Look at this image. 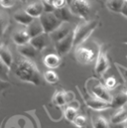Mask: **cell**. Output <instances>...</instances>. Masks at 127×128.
I'll use <instances>...</instances> for the list:
<instances>
[{
  "label": "cell",
  "instance_id": "1",
  "mask_svg": "<svg viewBox=\"0 0 127 128\" xmlns=\"http://www.w3.org/2000/svg\"><path fill=\"white\" fill-rule=\"evenodd\" d=\"M15 76L24 82H29L35 86L42 84V74L36 63L29 58L20 56L13 64Z\"/></svg>",
  "mask_w": 127,
  "mask_h": 128
},
{
  "label": "cell",
  "instance_id": "2",
  "mask_svg": "<svg viewBox=\"0 0 127 128\" xmlns=\"http://www.w3.org/2000/svg\"><path fill=\"white\" fill-rule=\"evenodd\" d=\"M98 22L96 20H86L76 25L74 29V47H78L82 45L94 33Z\"/></svg>",
  "mask_w": 127,
  "mask_h": 128
},
{
  "label": "cell",
  "instance_id": "3",
  "mask_svg": "<svg viewBox=\"0 0 127 128\" xmlns=\"http://www.w3.org/2000/svg\"><path fill=\"white\" fill-rule=\"evenodd\" d=\"M72 12L78 17L86 20L90 14L92 4L90 0H72L68 4Z\"/></svg>",
  "mask_w": 127,
  "mask_h": 128
},
{
  "label": "cell",
  "instance_id": "4",
  "mask_svg": "<svg viewBox=\"0 0 127 128\" xmlns=\"http://www.w3.org/2000/svg\"><path fill=\"white\" fill-rule=\"evenodd\" d=\"M41 23L44 28V32L47 34H51L57 28H59L64 22L61 21L54 12H44L40 17Z\"/></svg>",
  "mask_w": 127,
  "mask_h": 128
},
{
  "label": "cell",
  "instance_id": "5",
  "mask_svg": "<svg viewBox=\"0 0 127 128\" xmlns=\"http://www.w3.org/2000/svg\"><path fill=\"white\" fill-rule=\"evenodd\" d=\"M74 57H76V61L82 64H92L94 61V59H96L94 50L90 48H88L86 46H82V45L76 47Z\"/></svg>",
  "mask_w": 127,
  "mask_h": 128
},
{
  "label": "cell",
  "instance_id": "6",
  "mask_svg": "<svg viewBox=\"0 0 127 128\" xmlns=\"http://www.w3.org/2000/svg\"><path fill=\"white\" fill-rule=\"evenodd\" d=\"M110 64H109V61H108V57L107 54L105 52V50L103 49H99L98 50V54L96 56V61H95V66H94V72L96 74L102 76L109 68Z\"/></svg>",
  "mask_w": 127,
  "mask_h": 128
},
{
  "label": "cell",
  "instance_id": "7",
  "mask_svg": "<svg viewBox=\"0 0 127 128\" xmlns=\"http://www.w3.org/2000/svg\"><path fill=\"white\" fill-rule=\"evenodd\" d=\"M72 31L68 36L63 38L62 40L55 43V48H56L57 54H59L61 57L64 55H66L74 48V32Z\"/></svg>",
  "mask_w": 127,
  "mask_h": 128
},
{
  "label": "cell",
  "instance_id": "8",
  "mask_svg": "<svg viewBox=\"0 0 127 128\" xmlns=\"http://www.w3.org/2000/svg\"><path fill=\"white\" fill-rule=\"evenodd\" d=\"M90 92H92V96H96V97H98V98H100L104 101L111 102L112 94H110L109 90L104 86V84H101L98 80H95L94 84H92Z\"/></svg>",
  "mask_w": 127,
  "mask_h": 128
},
{
  "label": "cell",
  "instance_id": "9",
  "mask_svg": "<svg viewBox=\"0 0 127 128\" xmlns=\"http://www.w3.org/2000/svg\"><path fill=\"white\" fill-rule=\"evenodd\" d=\"M84 101L90 108H92L94 110H97V111H101V110H104V109L111 107L110 102L104 101V100H102V99H100L94 96H86L84 98Z\"/></svg>",
  "mask_w": 127,
  "mask_h": 128
},
{
  "label": "cell",
  "instance_id": "10",
  "mask_svg": "<svg viewBox=\"0 0 127 128\" xmlns=\"http://www.w3.org/2000/svg\"><path fill=\"white\" fill-rule=\"evenodd\" d=\"M51 41H52V39H51V37H50L49 34L42 33V34H40V35L32 38L30 43L38 51H43V50H45L49 46V44H50Z\"/></svg>",
  "mask_w": 127,
  "mask_h": 128
},
{
  "label": "cell",
  "instance_id": "11",
  "mask_svg": "<svg viewBox=\"0 0 127 128\" xmlns=\"http://www.w3.org/2000/svg\"><path fill=\"white\" fill-rule=\"evenodd\" d=\"M72 31V27H70V23H68V22H64L59 28H57L54 32H52L51 34H49V35H50L52 41L56 43V42L62 40L66 36H68Z\"/></svg>",
  "mask_w": 127,
  "mask_h": 128
},
{
  "label": "cell",
  "instance_id": "12",
  "mask_svg": "<svg viewBox=\"0 0 127 128\" xmlns=\"http://www.w3.org/2000/svg\"><path fill=\"white\" fill-rule=\"evenodd\" d=\"M12 40L17 46H22L27 43H30L31 41V36L27 31V29H18L14 31L12 34Z\"/></svg>",
  "mask_w": 127,
  "mask_h": 128
},
{
  "label": "cell",
  "instance_id": "13",
  "mask_svg": "<svg viewBox=\"0 0 127 128\" xmlns=\"http://www.w3.org/2000/svg\"><path fill=\"white\" fill-rule=\"evenodd\" d=\"M25 10L28 12V14L31 15L33 18H40L41 15L45 12L43 1L42 0H37V1L32 2L29 5H27Z\"/></svg>",
  "mask_w": 127,
  "mask_h": 128
},
{
  "label": "cell",
  "instance_id": "14",
  "mask_svg": "<svg viewBox=\"0 0 127 128\" xmlns=\"http://www.w3.org/2000/svg\"><path fill=\"white\" fill-rule=\"evenodd\" d=\"M43 63L45 64V66H47L49 70H54L60 66V64H62V59L59 54L50 53L44 57Z\"/></svg>",
  "mask_w": 127,
  "mask_h": 128
},
{
  "label": "cell",
  "instance_id": "15",
  "mask_svg": "<svg viewBox=\"0 0 127 128\" xmlns=\"http://www.w3.org/2000/svg\"><path fill=\"white\" fill-rule=\"evenodd\" d=\"M54 13H55V15H56L61 21H63V22H68V23H70V22L76 17V16L72 12V10H70V8L68 5H66V6H64V7H62V8L56 9V10L54 11Z\"/></svg>",
  "mask_w": 127,
  "mask_h": 128
},
{
  "label": "cell",
  "instance_id": "16",
  "mask_svg": "<svg viewBox=\"0 0 127 128\" xmlns=\"http://www.w3.org/2000/svg\"><path fill=\"white\" fill-rule=\"evenodd\" d=\"M13 18L15 19V21L23 26H28L32 21L35 19L33 18L30 14H28V12L25 9H20L18 11H16L13 15Z\"/></svg>",
  "mask_w": 127,
  "mask_h": 128
},
{
  "label": "cell",
  "instance_id": "17",
  "mask_svg": "<svg viewBox=\"0 0 127 128\" xmlns=\"http://www.w3.org/2000/svg\"><path fill=\"white\" fill-rule=\"evenodd\" d=\"M26 29L29 33V35L31 36V39L42 34V33H45L40 18H35L28 26H26Z\"/></svg>",
  "mask_w": 127,
  "mask_h": 128
},
{
  "label": "cell",
  "instance_id": "18",
  "mask_svg": "<svg viewBox=\"0 0 127 128\" xmlns=\"http://www.w3.org/2000/svg\"><path fill=\"white\" fill-rule=\"evenodd\" d=\"M126 103H127V92L125 90L117 92L114 96H112V99H111V102H110L111 107H113V108H121Z\"/></svg>",
  "mask_w": 127,
  "mask_h": 128
},
{
  "label": "cell",
  "instance_id": "19",
  "mask_svg": "<svg viewBox=\"0 0 127 128\" xmlns=\"http://www.w3.org/2000/svg\"><path fill=\"white\" fill-rule=\"evenodd\" d=\"M17 49H18L21 56L29 58V59H34L36 57V54L38 51L31 43H27V44L22 45V46H17Z\"/></svg>",
  "mask_w": 127,
  "mask_h": 128
},
{
  "label": "cell",
  "instance_id": "20",
  "mask_svg": "<svg viewBox=\"0 0 127 128\" xmlns=\"http://www.w3.org/2000/svg\"><path fill=\"white\" fill-rule=\"evenodd\" d=\"M0 59H1L4 63H6V64H8L10 68L14 64L13 55H12L10 49H9L5 44H4V45L1 47V49H0Z\"/></svg>",
  "mask_w": 127,
  "mask_h": 128
},
{
  "label": "cell",
  "instance_id": "21",
  "mask_svg": "<svg viewBox=\"0 0 127 128\" xmlns=\"http://www.w3.org/2000/svg\"><path fill=\"white\" fill-rule=\"evenodd\" d=\"M10 24V16L9 14L0 9V38L5 34Z\"/></svg>",
  "mask_w": 127,
  "mask_h": 128
},
{
  "label": "cell",
  "instance_id": "22",
  "mask_svg": "<svg viewBox=\"0 0 127 128\" xmlns=\"http://www.w3.org/2000/svg\"><path fill=\"white\" fill-rule=\"evenodd\" d=\"M125 0H106V7L114 12V13H120L124 4H125Z\"/></svg>",
  "mask_w": 127,
  "mask_h": 128
},
{
  "label": "cell",
  "instance_id": "23",
  "mask_svg": "<svg viewBox=\"0 0 127 128\" xmlns=\"http://www.w3.org/2000/svg\"><path fill=\"white\" fill-rule=\"evenodd\" d=\"M127 121V112L123 107H121L117 112L111 116V122L113 124H120Z\"/></svg>",
  "mask_w": 127,
  "mask_h": 128
},
{
  "label": "cell",
  "instance_id": "24",
  "mask_svg": "<svg viewBox=\"0 0 127 128\" xmlns=\"http://www.w3.org/2000/svg\"><path fill=\"white\" fill-rule=\"evenodd\" d=\"M43 78H44V80H45L48 84H56L59 82V80H60L58 74H57L56 72H54L53 70H46V72L43 74Z\"/></svg>",
  "mask_w": 127,
  "mask_h": 128
},
{
  "label": "cell",
  "instance_id": "25",
  "mask_svg": "<svg viewBox=\"0 0 127 128\" xmlns=\"http://www.w3.org/2000/svg\"><path fill=\"white\" fill-rule=\"evenodd\" d=\"M53 102L58 105V106H64L68 103L66 96V92L64 90H58L54 94L53 96Z\"/></svg>",
  "mask_w": 127,
  "mask_h": 128
},
{
  "label": "cell",
  "instance_id": "26",
  "mask_svg": "<svg viewBox=\"0 0 127 128\" xmlns=\"http://www.w3.org/2000/svg\"><path fill=\"white\" fill-rule=\"evenodd\" d=\"M92 123L94 128H109L107 120L101 115H94L92 118Z\"/></svg>",
  "mask_w": 127,
  "mask_h": 128
},
{
  "label": "cell",
  "instance_id": "27",
  "mask_svg": "<svg viewBox=\"0 0 127 128\" xmlns=\"http://www.w3.org/2000/svg\"><path fill=\"white\" fill-rule=\"evenodd\" d=\"M64 114V117L68 121L72 122L74 120V118L78 116V107L72 106V105H68L66 107Z\"/></svg>",
  "mask_w": 127,
  "mask_h": 128
},
{
  "label": "cell",
  "instance_id": "28",
  "mask_svg": "<svg viewBox=\"0 0 127 128\" xmlns=\"http://www.w3.org/2000/svg\"><path fill=\"white\" fill-rule=\"evenodd\" d=\"M9 72L10 66L0 59V78L5 82H9Z\"/></svg>",
  "mask_w": 127,
  "mask_h": 128
},
{
  "label": "cell",
  "instance_id": "29",
  "mask_svg": "<svg viewBox=\"0 0 127 128\" xmlns=\"http://www.w3.org/2000/svg\"><path fill=\"white\" fill-rule=\"evenodd\" d=\"M104 86H105L109 90H111L115 88V86H117V80H115V78L109 76V78H105V80H104Z\"/></svg>",
  "mask_w": 127,
  "mask_h": 128
},
{
  "label": "cell",
  "instance_id": "30",
  "mask_svg": "<svg viewBox=\"0 0 127 128\" xmlns=\"http://www.w3.org/2000/svg\"><path fill=\"white\" fill-rule=\"evenodd\" d=\"M72 123H74L76 127L82 128L86 125V116H84V115H78V116L74 118V120L72 121Z\"/></svg>",
  "mask_w": 127,
  "mask_h": 128
},
{
  "label": "cell",
  "instance_id": "31",
  "mask_svg": "<svg viewBox=\"0 0 127 128\" xmlns=\"http://www.w3.org/2000/svg\"><path fill=\"white\" fill-rule=\"evenodd\" d=\"M19 0H0V6L5 8V9H9L14 7Z\"/></svg>",
  "mask_w": 127,
  "mask_h": 128
},
{
  "label": "cell",
  "instance_id": "32",
  "mask_svg": "<svg viewBox=\"0 0 127 128\" xmlns=\"http://www.w3.org/2000/svg\"><path fill=\"white\" fill-rule=\"evenodd\" d=\"M116 66H117V70H118L119 74H121V76H122V78L124 80V86H125V90L127 92V68H123L122 66H120L118 64H116Z\"/></svg>",
  "mask_w": 127,
  "mask_h": 128
},
{
  "label": "cell",
  "instance_id": "33",
  "mask_svg": "<svg viewBox=\"0 0 127 128\" xmlns=\"http://www.w3.org/2000/svg\"><path fill=\"white\" fill-rule=\"evenodd\" d=\"M8 82H5V80H3L0 78V92H2L3 90H5L9 86V84Z\"/></svg>",
  "mask_w": 127,
  "mask_h": 128
},
{
  "label": "cell",
  "instance_id": "34",
  "mask_svg": "<svg viewBox=\"0 0 127 128\" xmlns=\"http://www.w3.org/2000/svg\"><path fill=\"white\" fill-rule=\"evenodd\" d=\"M120 14H122L124 17L127 18V2H125V4H124V6H123V8H122V10L120 12Z\"/></svg>",
  "mask_w": 127,
  "mask_h": 128
},
{
  "label": "cell",
  "instance_id": "35",
  "mask_svg": "<svg viewBox=\"0 0 127 128\" xmlns=\"http://www.w3.org/2000/svg\"><path fill=\"white\" fill-rule=\"evenodd\" d=\"M3 45H4V43H3V42L1 41V39H0V49H1V47H2Z\"/></svg>",
  "mask_w": 127,
  "mask_h": 128
},
{
  "label": "cell",
  "instance_id": "36",
  "mask_svg": "<svg viewBox=\"0 0 127 128\" xmlns=\"http://www.w3.org/2000/svg\"><path fill=\"white\" fill-rule=\"evenodd\" d=\"M123 108L125 109V111H126V112H127V103H126V104H125V105H124V106H123Z\"/></svg>",
  "mask_w": 127,
  "mask_h": 128
},
{
  "label": "cell",
  "instance_id": "37",
  "mask_svg": "<svg viewBox=\"0 0 127 128\" xmlns=\"http://www.w3.org/2000/svg\"><path fill=\"white\" fill-rule=\"evenodd\" d=\"M66 1H68V4H70V3L72 2V0H66Z\"/></svg>",
  "mask_w": 127,
  "mask_h": 128
},
{
  "label": "cell",
  "instance_id": "38",
  "mask_svg": "<svg viewBox=\"0 0 127 128\" xmlns=\"http://www.w3.org/2000/svg\"><path fill=\"white\" fill-rule=\"evenodd\" d=\"M20 1H22V2H27V1H29V0H20Z\"/></svg>",
  "mask_w": 127,
  "mask_h": 128
},
{
  "label": "cell",
  "instance_id": "39",
  "mask_svg": "<svg viewBox=\"0 0 127 128\" xmlns=\"http://www.w3.org/2000/svg\"><path fill=\"white\" fill-rule=\"evenodd\" d=\"M124 128H127V122H125V125H124Z\"/></svg>",
  "mask_w": 127,
  "mask_h": 128
},
{
  "label": "cell",
  "instance_id": "40",
  "mask_svg": "<svg viewBox=\"0 0 127 128\" xmlns=\"http://www.w3.org/2000/svg\"><path fill=\"white\" fill-rule=\"evenodd\" d=\"M125 1H126V2H127V0H125Z\"/></svg>",
  "mask_w": 127,
  "mask_h": 128
}]
</instances>
